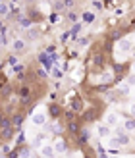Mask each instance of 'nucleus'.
Returning <instances> with one entry per match:
<instances>
[{
    "mask_svg": "<svg viewBox=\"0 0 135 158\" xmlns=\"http://www.w3.org/2000/svg\"><path fill=\"white\" fill-rule=\"evenodd\" d=\"M49 2H54V0H49Z\"/></svg>",
    "mask_w": 135,
    "mask_h": 158,
    "instance_id": "nucleus-40",
    "label": "nucleus"
},
{
    "mask_svg": "<svg viewBox=\"0 0 135 158\" xmlns=\"http://www.w3.org/2000/svg\"><path fill=\"white\" fill-rule=\"evenodd\" d=\"M0 69H2V60H0Z\"/></svg>",
    "mask_w": 135,
    "mask_h": 158,
    "instance_id": "nucleus-38",
    "label": "nucleus"
},
{
    "mask_svg": "<svg viewBox=\"0 0 135 158\" xmlns=\"http://www.w3.org/2000/svg\"><path fill=\"white\" fill-rule=\"evenodd\" d=\"M14 123L19 125V123H21V116H15V118H14Z\"/></svg>",
    "mask_w": 135,
    "mask_h": 158,
    "instance_id": "nucleus-33",
    "label": "nucleus"
},
{
    "mask_svg": "<svg viewBox=\"0 0 135 158\" xmlns=\"http://www.w3.org/2000/svg\"><path fill=\"white\" fill-rule=\"evenodd\" d=\"M128 81H129V83H131V85H135V73H133V75H131V77H129V79H128Z\"/></svg>",
    "mask_w": 135,
    "mask_h": 158,
    "instance_id": "nucleus-34",
    "label": "nucleus"
},
{
    "mask_svg": "<svg viewBox=\"0 0 135 158\" xmlns=\"http://www.w3.org/2000/svg\"><path fill=\"white\" fill-rule=\"evenodd\" d=\"M46 122H49V116H46L44 110L37 108L33 114H31V123L35 125V127H43V125H46Z\"/></svg>",
    "mask_w": 135,
    "mask_h": 158,
    "instance_id": "nucleus-1",
    "label": "nucleus"
},
{
    "mask_svg": "<svg viewBox=\"0 0 135 158\" xmlns=\"http://www.w3.org/2000/svg\"><path fill=\"white\" fill-rule=\"evenodd\" d=\"M0 158H2V156H0Z\"/></svg>",
    "mask_w": 135,
    "mask_h": 158,
    "instance_id": "nucleus-42",
    "label": "nucleus"
},
{
    "mask_svg": "<svg viewBox=\"0 0 135 158\" xmlns=\"http://www.w3.org/2000/svg\"><path fill=\"white\" fill-rule=\"evenodd\" d=\"M68 131H70V133H74V135H77V133H79V125H77L75 120H71V122L68 123Z\"/></svg>",
    "mask_w": 135,
    "mask_h": 158,
    "instance_id": "nucleus-15",
    "label": "nucleus"
},
{
    "mask_svg": "<svg viewBox=\"0 0 135 158\" xmlns=\"http://www.w3.org/2000/svg\"><path fill=\"white\" fill-rule=\"evenodd\" d=\"M131 48H133L131 39L122 37L120 41H116V52H120V54H128V52H131Z\"/></svg>",
    "mask_w": 135,
    "mask_h": 158,
    "instance_id": "nucleus-2",
    "label": "nucleus"
},
{
    "mask_svg": "<svg viewBox=\"0 0 135 158\" xmlns=\"http://www.w3.org/2000/svg\"><path fill=\"white\" fill-rule=\"evenodd\" d=\"M8 64H10V66H15V64H18V56H10V58H8Z\"/></svg>",
    "mask_w": 135,
    "mask_h": 158,
    "instance_id": "nucleus-31",
    "label": "nucleus"
},
{
    "mask_svg": "<svg viewBox=\"0 0 135 158\" xmlns=\"http://www.w3.org/2000/svg\"><path fill=\"white\" fill-rule=\"evenodd\" d=\"M2 46H6V33L0 31V48H2Z\"/></svg>",
    "mask_w": 135,
    "mask_h": 158,
    "instance_id": "nucleus-28",
    "label": "nucleus"
},
{
    "mask_svg": "<svg viewBox=\"0 0 135 158\" xmlns=\"http://www.w3.org/2000/svg\"><path fill=\"white\" fill-rule=\"evenodd\" d=\"M131 50H133V48H131ZM133 56H135V50H133Z\"/></svg>",
    "mask_w": 135,
    "mask_h": 158,
    "instance_id": "nucleus-39",
    "label": "nucleus"
},
{
    "mask_svg": "<svg viewBox=\"0 0 135 158\" xmlns=\"http://www.w3.org/2000/svg\"><path fill=\"white\" fill-rule=\"evenodd\" d=\"M50 75H52L54 79H58V81H60V79L64 77V72L60 69V66H58V64H52V68H50Z\"/></svg>",
    "mask_w": 135,
    "mask_h": 158,
    "instance_id": "nucleus-14",
    "label": "nucleus"
},
{
    "mask_svg": "<svg viewBox=\"0 0 135 158\" xmlns=\"http://www.w3.org/2000/svg\"><path fill=\"white\" fill-rule=\"evenodd\" d=\"M68 19H70V21H74V23H77V21H79V15H77L75 12L68 10Z\"/></svg>",
    "mask_w": 135,
    "mask_h": 158,
    "instance_id": "nucleus-24",
    "label": "nucleus"
},
{
    "mask_svg": "<svg viewBox=\"0 0 135 158\" xmlns=\"http://www.w3.org/2000/svg\"><path fill=\"white\" fill-rule=\"evenodd\" d=\"M31 25H33V23H31L29 18H19V27H21V29H29Z\"/></svg>",
    "mask_w": 135,
    "mask_h": 158,
    "instance_id": "nucleus-17",
    "label": "nucleus"
},
{
    "mask_svg": "<svg viewBox=\"0 0 135 158\" xmlns=\"http://www.w3.org/2000/svg\"><path fill=\"white\" fill-rule=\"evenodd\" d=\"M77 139H79V143H81V145L89 143V141H91V131H89V129H79Z\"/></svg>",
    "mask_w": 135,
    "mask_h": 158,
    "instance_id": "nucleus-10",
    "label": "nucleus"
},
{
    "mask_svg": "<svg viewBox=\"0 0 135 158\" xmlns=\"http://www.w3.org/2000/svg\"><path fill=\"white\" fill-rule=\"evenodd\" d=\"M129 114L135 118V102H131V104H129Z\"/></svg>",
    "mask_w": 135,
    "mask_h": 158,
    "instance_id": "nucleus-32",
    "label": "nucleus"
},
{
    "mask_svg": "<svg viewBox=\"0 0 135 158\" xmlns=\"http://www.w3.org/2000/svg\"><path fill=\"white\" fill-rule=\"evenodd\" d=\"M81 29H83V23H81V21L74 23V27L70 29V37H71V41H74V39H77V35L81 33Z\"/></svg>",
    "mask_w": 135,
    "mask_h": 158,
    "instance_id": "nucleus-12",
    "label": "nucleus"
},
{
    "mask_svg": "<svg viewBox=\"0 0 135 158\" xmlns=\"http://www.w3.org/2000/svg\"><path fill=\"white\" fill-rule=\"evenodd\" d=\"M118 122H120V116H118L116 112H108V114H106L104 123L108 125V127H118Z\"/></svg>",
    "mask_w": 135,
    "mask_h": 158,
    "instance_id": "nucleus-7",
    "label": "nucleus"
},
{
    "mask_svg": "<svg viewBox=\"0 0 135 158\" xmlns=\"http://www.w3.org/2000/svg\"><path fill=\"white\" fill-rule=\"evenodd\" d=\"M25 46H27V41H25V39H21V37H18V39H14V41H12L10 48L14 52H23V50H25Z\"/></svg>",
    "mask_w": 135,
    "mask_h": 158,
    "instance_id": "nucleus-5",
    "label": "nucleus"
},
{
    "mask_svg": "<svg viewBox=\"0 0 135 158\" xmlns=\"http://www.w3.org/2000/svg\"><path fill=\"white\" fill-rule=\"evenodd\" d=\"M39 154H41V158H54V148H52V145L44 143L43 147H39Z\"/></svg>",
    "mask_w": 135,
    "mask_h": 158,
    "instance_id": "nucleus-6",
    "label": "nucleus"
},
{
    "mask_svg": "<svg viewBox=\"0 0 135 158\" xmlns=\"http://www.w3.org/2000/svg\"><path fill=\"white\" fill-rule=\"evenodd\" d=\"M120 39H122V31H114V33H112V37H110V41H120Z\"/></svg>",
    "mask_w": 135,
    "mask_h": 158,
    "instance_id": "nucleus-26",
    "label": "nucleus"
},
{
    "mask_svg": "<svg viewBox=\"0 0 135 158\" xmlns=\"http://www.w3.org/2000/svg\"><path fill=\"white\" fill-rule=\"evenodd\" d=\"M62 2H64V8H66V10H71V8H74V0H62Z\"/></svg>",
    "mask_w": 135,
    "mask_h": 158,
    "instance_id": "nucleus-27",
    "label": "nucleus"
},
{
    "mask_svg": "<svg viewBox=\"0 0 135 158\" xmlns=\"http://www.w3.org/2000/svg\"><path fill=\"white\" fill-rule=\"evenodd\" d=\"M95 12H91V10H85L83 14H81V23H87V25H91V23L95 21Z\"/></svg>",
    "mask_w": 135,
    "mask_h": 158,
    "instance_id": "nucleus-11",
    "label": "nucleus"
},
{
    "mask_svg": "<svg viewBox=\"0 0 135 158\" xmlns=\"http://www.w3.org/2000/svg\"><path fill=\"white\" fill-rule=\"evenodd\" d=\"M108 148H112V151H120L122 145L118 143V139L114 137V139H108Z\"/></svg>",
    "mask_w": 135,
    "mask_h": 158,
    "instance_id": "nucleus-16",
    "label": "nucleus"
},
{
    "mask_svg": "<svg viewBox=\"0 0 135 158\" xmlns=\"http://www.w3.org/2000/svg\"><path fill=\"white\" fill-rule=\"evenodd\" d=\"M93 116H95V112H93V110H89V112H85V120H87V122H91V120H95Z\"/></svg>",
    "mask_w": 135,
    "mask_h": 158,
    "instance_id": "nucleus-30",
    "label": "nucleus"
},
{
    "mask_svg": "<svg viewBox=\"0 0 135 158\" xmlns=\"http://www.w3.org/2000/svg\"><path fill=\"white\" fill-rule=\"evenodd\" d=\"M39 62L43 64V68H44V69H50V68H52V62H50L49 52H41V54H39Z\"/></svg>",
    "mask_w": 135,
    "mask_h": 158,
    "instance_id": "nucleus-9",
    "label": "nucleus"
},
{
    "mask_svg": "<svg viewBox=\"0 0 135 158\" xmlns=\"http://www.w3.org/2000/svg\"><path fill=\"white\" fill-rule=\"evenodd\" d=\"M97 135L100 137V139H108L110 137V127L106 123H99L97 125Z\"/></svg>",
    "mask_w": 135,
    "mask_h": 158,
    "instance_id": "nucleus-8",
    "label": "nucleus"
},
{
    "mask_svg": "<svg viewBox=\"0 0 135 158\" xmlns=\"http://www.w3.org/2000/svg\"><path fill=\"white\" fill-rule=\"evenodd\" d=\"M93 62H95V66H104V54H95Z\"/></svg>",
    "mask_w": 135,
    "mask_h": 158,
    "instance_id": "nucleus-19",
    "label": "nucleus"
},
{
    "mask_svg": "<svg viewBox=\"0 0 135 158\" xmlns=\"http://www.w3.org/2000/svg\"><path fill=\"white\" fill-rule=\"evenodd\" d=\"M128 158H131V156H128Z\"/></svg>",
    "mask_w": 135,
    "mask_h": 158,
    "instance_id": "nucleus-41",
    "label": "nucleus"
},
{
    "mask_svg": "<svg viewBox=\"0 0 135 158\" xmlns=\"http://www.w3.org/2000/svg\"><path fill=\"white\" fill-rule=\"evenodd\" d=\"M2 120H4V116H2V114H0V122H2Z\"/></svg>",
    "mask_w": 135,
    "mask_h": 158,
    "instance_id": "nucleus-37",
    "label": "nucleus"
},
{
    "mask_svg": "<svg viewBox=\"0 0 135 158\" xmlns=\"http://www.w3.org/2000/svg\"><path fill=\"white\" fill-rule=\"evenodd\" d=\"M52 8H54V12H62V10H66L62 0H54V2H52Z\"/></svg>",
    "mask_w": 135,
    "mask_h": 158,
    "instance_id": "nucleus-20",
    "label": "nucleus"
},
{
    "mask_svg": "<svg viewBox=\"0 0 135 158\" xmlns=\"http://www.w3.org/2000/svg\"><path fill=\"white\" fill-rule=\"evenodd\" d=\"M52 148H54V154H66L68 143L62 137H56V139H54V143H52Z\"/></svg>",
    "mask_w": 135,
    "mask_h": 158,
    "instance_id": "nucleus-3",
    "label": "nucleus"
},
{
    "mask_svg": "<svg viewBox=\"0 0 135 158\" xmlns=\"http://www.w3.org/2000/svg\"><path fill=\"white\" fill-rule=\"evenodd\" d=\"M19 158H31V151L27 147H21L19 148Z\"/></svg>",
    "mask_w": 135,
    "mask_h": 158,
    "instance_id": "nucleus-22",
    "label": "nucleus"
},
{
    "mask_svg": "<svg viewBox=\"0 0 135 158\" xmlns=\"http://www.w3.org/2000/svg\"><path fill=\"white\" fill-rule=\"evenodd\" d=\"M37 75L44 79V77H46V75H49V73H46V69H44V68H39V69H37Z\"/></svg>",
    "mask_w": 135,
    "mask_h": 158,
    "instance_id": "nucleus-29",
    "label": "nucleus"
},
{
    "mask_svg": "<svg viewBox=\"0 0 135 158\" xmlns=\"http://www.w3.org/2000/svg\"><path fill=\"white\" fill-rule=\"evenodd\" d=\"M0 125H2V127H0V135H2L4 139H12V135H14V127H12V122L10 120H2L0 122Z\"/></svg>",
    "mask_w": 135,
    "mask_h": 158,
    "instance_id": "nucleus-4",
    "label": "nucleus"
},
{
    "mask_svg": "<svg viewBox=\"0 0 135 158\" xmlns=\"http://www.w3.org/2000/svg\"><path fill=\"white\" fill-rule=\"evenodd\" d=\"M52 131H54V133H62V131H64V127H62V123H60V122L54 120V123H52Z\"/></svg>",
    "mask_w": 135,
    "mask_h": 158,
    "instance_id": "nucleus-23",
    "label": "nucleus"
},
{
    "mask_svg": "<svg viewBox=\"0 0 135 158\" xmlns=\"http://www.w3.org/2000/svg\"><path fill=\"white\" fill-rule=\"evenodd\" d=\"M81 110H83L81 100H74V104H71V112H81Z\"/></svg>",
    "mask_w": 135,
    "mask_h": 158,
    "instance_id": "nucleus-21",
    "label": "nucleus"
},
{
    "mask_svg": "<svg viewBox=\"0 0 135 158\" xmlns=\"http://www.w3.org/2000/svg\"><path fill=\"white\" fill-rule=\"evenodd\" d=\"M87 44H89V41H87L85 37H79L77 39V46H79V48H83V46H87Z\"/></svg>",
    "mask_w": 135,
    "mask_h": 158,
    "instance_id": "nucleus-25",
    "label": "nucleus"
},
{
    "mask_svg": "<svg viewBox=\"0 0 135 158\" xmlns=\"http://www.w3.org/2000/svg\"><path fill=\"white\" fill-rule=\"evenodd\" d=\"M131 72H133V73H135V62H133V66H131Z\"/></svg>",
    "mask_w": 135,
    "mask_h": 158,
    "instance_id": "nucleus-35",
    "label": "nucleus"
},
{
    "mask_svg": "<svg viewBox=\"0 0 135 158\" xmlns=\"http://www.w3.org/2000/svg\"><path fill=\"white\" fill-rule=\"evenodd\" d=\"M49 112H50V116H52V118H58V116H60V106H58V104H50Z\"/></svg>",
    "mask_w": 135,
    "mask_h": 158,
    "instance_id": "nucleus-18",
    "label": "nucleus"
},
{
    "mask_svg": "<svg viewBox=\"0 0 135 158\" xmlns=\"http://www.w3.org/2000/svg\"><path fill=\"white\" fill-rule=\"evenodd\" d=\"M0 31H4V27H2V19H0Z\"/></svg>",
    "mask_w": 135,
    "mask_h": 158,
    "instance_id": "nucleus-36",
    "label": "nucleus"
},
{
    "mask_svg": "<svg viewBox=\"0 0 135 158\" xmlns=\"http://www.w3.org/2000/svg\"><path fill=\"white\" fill-rule=\"evenodd\" d=\"M10 12H12V6L6 2V0H2L0 2V18H6V15H10Z\"/></svg>",
    "mask_w": 135,
    "mask_h": 158,
    "instance_id": "nucleus-13",
    "label": "nucleus"
}]
</instances>
